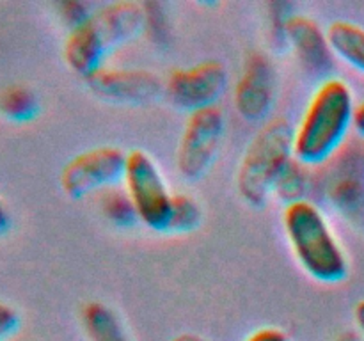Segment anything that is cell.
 Returning <instances> with one entry per match:
<instances>
[{
	"instance_id": "cell-23",
	"label": "cell",
	"mask_w": 364,
	"mask_h": 341,
	"mask_svg": "<svg viewBox=\"0 0 364 341\" xmlns=\"http://www.w3.org/2000/svg\"><path fill=\"white\" fill-rule=\"evenodd\" d=\"M9 226H11L9 212H7L6 205H4V201L0 199V234L6 233V231L9 229Z\"/></svg>"
},
{
	"instance_id": "cell-9",
	"label": "cell",
	"mask_w": 364,
	"mask_h": 341,
	"mask_svg": "<svg viewBox=\"0 0 364 341\" xmlns=\"http://www.w3.org/2000/svg\"><path fill=\"white\" fill-rule=\"evenodd\" d=\"M276 67L265 53L255 50L242 64L233 91L235 109L249 123H265L276 105Z\"/></svg>"
},
{
	"instance_id": "cell-7",
	"label": "cell",
	"mask_w": 364,
	"mask_h": 341,
	"mask_svg": "<svg viewBox=\"0 0 364 341\" xmlns=\"http://www.w3.org/2000/svg\"><path fill=\"white\" fill-rule=\"evenodd\" d=\"M127 153L116 146H98L75 155L60 170V188L71 199L105 192L123 181Z\"/></svg>"
},
{
	"instance_id": "cell-16",
	"label": "cell",
	"mask_w": 364,
	"mask_h": 341,
	"mask_svg": "<svg viewBox=\"0 0 364 341\" xmlns=\"http://www.w3.org/2000/svg\"><path fill=\"white\" fill-rule=\"evenodd\" d=\"M306 192H308V174L304 173L299 160H290L274 183L272 195H277L281 201H284V205H291V202L304 201Z\"/></svg>"
},
{
	"instance_id": "cell-20",
	"label": "cell",
	"mask_w": 364,
	"mask_h": 341,
	"mask_svg": "<svg viewBox=\"0 0 364 341\" xmlns=\"http://www.w3.org/2000/svg\"><path fill=\"white\" fill-rule=\"evenodd\" d=\"M245 341H291V340L283 329H277V327H262V329L255 330L251 336L245 337Z\"/></svg>"
},
{
	"instance_id": "cell-6",
	"label": "cell",
	"mask_w": 364,
	"mask_h": 341,
	"mask_svg": "<svg viewBox=\"0 0 364 341\" xmlns=\"http://www.w3.org/2000/svg\"><path fill=\"white\" fill-rule=\"evenodd\" d=\"M226 134V119L219 107L188 114L176 148V170L183 180L198 181L219 156Z\"/></svg>"
},
{
	"instance_id": "cell-4",
	"label": "cell",
	"mask_w": 364,
	"mask_h": 341,
	"mask_svg": "<svg viewBox=\"0 0 364 341\" xmlns=\"http://www.w3.org/2000/svg\"><path fill=\"white\" fill-rule=\"evenodd\" d=\"M294 131L288 117H272L249 142L238 163L237 188L252 208L267 205L276 180L294 160Z\"/></svg>"
},
{
	"instance_id": "cell-1",
	"label": "cell",
	"mask_w": 364,
	"mask_h": 341,
	"mask_svg": "<svg viewBox=\"0 0 364 341\" xmlns=\"http://www.w3.org/2000/svg\"><path fill=\"white\" fill-rule=\"evenodd\" d=\"M144 6L119 0L98 7L78 27L71 28L63 46L66 66L87 78L105 66L107 57L119 46L134 41L146 27Z\"/></svg>"
},
{
	"instance_id": "cell-22",
	"label": "cell",
	"mask_w": 364,
	"mask_h": 341,
	"mask_svg": "<svg viewBox=\"0 0 364 341\" xmlns=\"http://www.w3.org/2000/svg\"><path fill=\"white\" fill-rule=\"evenodd\" d=\"M354 320H355V325H358L359 332H361L363 340H364V298L355 304L354 308Z\"/></svg>"
},
{
	"instance_id": "cell-21",
	"label": "cell",
	"mask_w": 364,
	"mask_h": 341,
	"mask_svg": "<svg viewBox=\"0 0 364 341\" xmlns=\"http://www.w3.org/2000/svg\"><path fill=\"white\" fill-rule=\"evenodd\" d=\"M354 130L364 139V102L355 105L354 112Z\"/></svg>"
},
{
	"instance_id": "cell-14",
	"label": "cell",
	"mask_w": 364,
	"mask_h": 341,
	"mask_svg": "<svg viewBox=\"0 0 364 341\" xmlns=\"http://www.w3.org/2000/svg\"><path fill=\"white\" fill-rule=\"evenodd\" d=\"M39 110L38 94L27 85H7L0 91V114L13 123H28L38 117Z\"/></svg>"
},
{
	"instance_id": "cell-24",
	"label": "cell",
	"mask_w": 364,
	"mask_h": 341,
	"mask_svg": "<svg viewBox=\"0 0 364 341\" xmlns=\"http://www.w3.org/2000/svg\"><path fill=\"white\" fill-rule=\"evenodd\" d=\"M171 341H210V340H206V337L199 336V334H194V332H183V334H178V336L173 337Z\"/></svg>"
},
{
	"instance_id": "cell-18",
	"label": "cell",
	"mask_w": 364,
	"mask_h": 341,
	"mask_svg": "<svg viewBox=\"0 0 364 341\" xmlns=\"http://www.w3.org/2000/svg\"><path fill=\"white\" fill-rule=\"evenodd\" d=\"M20 315L13 305L0 302V341H9L20 329Z\"/></svg>"
},
{
	"instance_id": "cell-11",
	"label": "cell",
	"mask_w": 364,
	"mask_h": 341,
	"mask_svg": "<svg viewBox=\"0 0 364 341\" xmlns=\"http://www.w3.org/2000/svg\"><path fill=\"white\" fill-rule=\"evenodd\" d=\"M283 34L306 70L323 75L333 67V52L327 34L313 18L306 14H291L284 21Z\"/></svg>"
},
{
	"instance_id": "cell-5",
	"label": "cell",
	"mask_w": 364,
	"mask_h": 341,
	"mask_svg": "<svg viewBox=\"0 0 364 341\" xmlns=\"http://www.w3.org/2000/svg\"><path fill=\"white\" fill-rule=\"evenodd\" d=\"M123 183L139 220L149 229L167 233L174 194L153 156L142 149L128 151Z\"/></svg>"
},
{
	"instance_id": "cell-2",
	"label": "cell",
	"mask_w": 364,
	"mask_h": 341,
	"mask_svg": "<svg viewBox=\"0 0 364 341\" xmlns=\"http://www.w3.org/2000/svg\"><path fill=\"white\" fill-rule=\"evenodd\" d=\"M355 105L350 85L326 78L306 105L294 131V158L302 166H320L343 144L354 126Z\"/></svg>"
},
{
	"instance_id": "cell-8",
	"label": "cell",
	"mask_w": 364,
	"mask_h": 341,
	"mask_svg": "<svg viewBox=\"0 0 364 341\" xmlns=\"http://www.w3.org/2000/svg\"><path fill=\"white\" fill-rule=\"evenodd\" d=\"M164 92L178 109L192 114L217 107L228 89V70L220 60H203L188 67H176L164 82Z\"/></svg>"
},
{
	"instance_id": "cell-19",
	"label": "cell",
	"mask_w": 364,
	"mask_h": 341,
	"mask_svg": "<svg viewBox=\"0 0 364 341\" xmlns=\"http://www.w3.org/2000/svg\"><path fill=\"white\" fill-rule=\"evenodd\" d=\"M91 13L92 11L89 9L87 4L82 2H64L63 6H60V16H63V20L68 23L70 31L71 28L78 27L82 21L87 20V18L91 16Z\"/></svg>"
},
{
	"instance_id": "cell-12",
	"label": "cell",
	"mask_w": 364,
	"mask_h": 341,
	"mask_svg": "<svg viewBox=\"0 0 364 341\" xmlns=\"http://www.w3.org/2000/svg\"><path fill=\"white\" fill-rule=\"evenodd\" d=\"M333 55L364 75V27L348 20H334L326 28Z\"/></svg>"
},
{
	"instance_id": "cell-25",
	"label": "cell",
	"mask_w": 364,
	"mask_h": 341,
	"mask_svg": "<svg viewBox=\"0 0 364 341\" xmlns=\"http://www.w3.org/2000/svg\"><path fill=\"white\" fill-rule=\"evenodd\" d=\"M334 341H355V337L350 336V334H343V336H340L338 340H334Z\"/></svg>"
},
{
	"instance_id": "cell-3",
	"label": "cell",
	"mask_w": 364,
	"mask_h": 341,
	"mask_svg": "<svg viewBox=\"0 0 364 341\" xmlns=\"http://www.w3.org/2000/svg\"><path fill=\"white\" fill-rule=\"evenodd\" d=\"M283 227L295 259L309 277L322 284L347 279L350 272L347 252L315 202L304 199L284 206Z\"/></svg>"
},
{
	"instance_id": "cell-10",
	"label": "cell",
	"mask_w": 364,
	"mask_h": 341,
	"mask_svg": "<svg viewBox=\"0 0 364 341\" xmlns=\"http://www.w3.org/2000/svg\"><path fill=\"white\" fill-rule=\"evenodd\" d=\"M87 87L98 98L121 105H146L164 94L160 77L141 67H100L85 78Z\"/></svg>"
},
{
	"instance_id": "cell-13",
	"label": "cell",
	"mask_w": 364,
	"mask_h": 341,
	"mask_svg": "<svg viewBox=\"0 0 364 341\" xmlns=\"http://www.w3.org/2000/svg\"><path fill=\"white\" fill-rule=\"evenodd\" d=\"M82 329L87 341H132L117 313L103 302H89L80 313Z\"/></svg>"
},
{
	"instance_id": "cell-17",
	"label": "cell",
	"mask_w": 364,
	"mask_h": 341,
	"mask_svg": "<svg viewBox=\"0 0 364 341\" xmlns=\"http://www.w3.org/2000/svg\"><path fill=\"white\" fill-rule=\"evenodd\" d=\"M102 212L117 227H130L139 219L137 212L134 208V202L128 197L127 190L119 188H109L103 192L102 197Z\"/></svg>"
},
{
	"instance_id": "cell-15",
	"label": "cell",
	"mask_w": 364,
	"mask_h": 341,
	"mask_svg": "<svg viewBox=\"0 0 364 341\" xmlns=\"http://www.w3.org/2000/svg\"><path fill=\"white\" fill-rule=\"evenodd\" d=\"M201 220V205L191 194L176 192L173 195V206H171L167 233H191V231L198 229Z\"/></svg>"
}]
</instances>
